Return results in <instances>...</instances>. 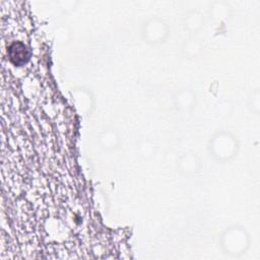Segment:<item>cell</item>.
I'll return each mask as SVG.
<instances>
[{
  "mask_svg": "<svg viewBox=\"0 0 260 260\" xmlns=\"http://www.w3.org/2000/svg\"><path fill=\"white\" fill-rule=\"evenodd\" d=\"M9 56L14 64L20 65L27 60L29 54L27 48L23 44L15 43L9 48Z\"/></svg>",
  "mask_w": 260,
  "mask_h": 260,
  "instance_id": "6da1fadb",
  "label": "cell"
}]
</instances>
